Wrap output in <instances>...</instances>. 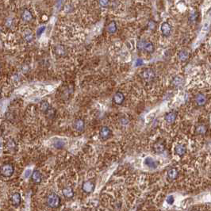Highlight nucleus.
<instances>
[{"label": "nucleus", "instance_id": "obj_1", "mask_svg": "<svg viewBox=\"0 0 211 211\" xmlns=\"http://www.w3.org/2000/svg\"><path fill=\"white\" fill-rule=\"evenodd\" d=\"M47 203L49 207L52 208H56V207H59L60 203V198L58 197V195H56L54 193H52L48 196L47 198Z\"/></svg>", "mask_w": 211, "mask_h": 211}, {"label": "nucleus", "instance_id": "obj_2", "mask_svg": "<svg viewBox=\"0 0 211 211\" xmlns=\"http://www.w3.org/2000/svg\"><path fill=\"white\" fill-rule=\"evenodd\" d=\"M142 79L146 82H152L155 77V73L152 68H145L141 72Z\"/></svg>", "mask_w": 211, "mask_h": 211}, {"label": "nucleus", "instance_id": "obj_3", "mask_svg": "<svg viewBox=\"0 0 211 211\" xmlns=\"http://www.w3.org/2000/svg\"><path fill=\"white\" fill-rule=\"evenodd\" d=\"M137 47L139 49H144L147 53H152L154 51V46L152 42L150 41H141L138 42Z\"/></svg>", "mask_w": 211, "mask_h": 211}, {"label": "nucleus", "instance_id": "obj_4", "mask_svg": "<svg viewBox=\"0 0 211 211\" xmlns=\"http://www.w3.org/2000/svg\"><path fill=\"white\" fill-rule=\"evenodd\" d=\"M14 167L11 164H5L1 167V174L6 177L11 176L14 173Z\"/></svg>", "mask_w": 211, "mask_h": 211}, {"label": "nucleus", "instance_id": "obj_5", "mask_svg": "<svg viewBox=\"0 0 211 211\" xmlns=\"http://www.w3.org/2000/svg\"><path fill=\"white\" fill-rule=\"evenodd\" d=\"M195 103H196L198 107H203V106H205V104L207 103V98L204 94L199 93V94H198V95L195 96Z\"/></svg>", "mask_w": 211, "mask_h": 211}, {"label": "nucleus", "instance_id": "obj_6", "mask_svg": "<svg viewBox=\"0 0 211 211\" xmlns=\"http://www.w3.org/2000/svg\"><path fill=\"white\" fill-rule=\"evenodd\" d=\"M110 136H111V130H110L107 126H103L99 132L100 138L102 141H106V140L109 139Z\"/></svg>", "mask_w": 211, "mask_h": 211}, {"label": "nucleus", "instance_id": "obj_7", "mask_svg": "<svg viewBox=\"0 0 211 211\" xmlns=\"http://www.w3.org/2000/svg\"><path fill=\"white\" fill-rule=\"evenodd\" d=\"M179 176V172L176 168H174V167H172L170 168L168 171H167V179L170 181H173L175 179H176Z\"/></svg>", "mask_w": 211, "mask_h": 211}, {"label": "nucleus", "instance_id": "obj_8", "mask_svg": "<svg viewBox=\"0 0 211 211\" xmlns=\"http://www.w3.org/2000/svg\"><path fill=\"white\" fill-rule=\"evenodd\" d=\"M177 118V114L176 112L171 111L168 112L164 117V119L166 121V122L168 124H173Z\"/></svg>", "mask_w": 211, "mask_h": 211}, {"label": "nucleus", "instance_id": "obj_9", "mask_svg": "<svg viewBox=\"0 0 211 211\" xmlns=\"http://www.w3.org/2000/svg\"><path fill=\"white\" fill-rule=\"evenodd\" d=\"M125 101V96L121 92H117L115 95H114L113 98V102L117 105H121Z\"/></svg>", "mask_w": 211, "mask_h": 211}, {"label": "nucleus", "instance_id": "obj_10", "mask_svg": "<svg viewBox=\"0 0 211 211\" xmlns=\"http://www.w3.org/2000/svg\"><path fill=\"white\" fill-rule=\"evenodd\" d=\"M184 84V79L180 76H176L172 79V85L175 87H181Z\"/></svg>", "mask_w": 211, "mask_h": 211}, {"label": "nucleus", "instance_id": "obj_11", "mask_svg": "<svg viewBox=\"0 0 211 211\" xmlns=\"http://www.w3.org/2000/svg\"><path fill=\"white\" fill-rule=\"evenodd\" d=\"M161 31L164 36L165 37H168L171 34L172 32V26H170L167 22H164L161 26Z\"/></svg>", "mask_w": 211, "mask_h": 211}, {"label": "nucleus", "instance_id": "obj_12", "mask_svg": "<svg viewBox=\"0 0 211 211\" xmlns=\"http://www.w3.org/2000/svg\"><path fill=\"white\" fill-rule=\"evenodd\" d=\"M186 152H187V149L185 145L183 144H177L176 146L175 147V155L179 156H183V155H185Z\"/></svg>", "mask_w": 211, "mask_h": 211}, {"label": "nucleus", "instance_id": "obj_13", "mask_svg": "<svg viewBox=\"0 0 211 211\" xmlns=\"http://www.w3.org/2000/svg\"><path fill=\"white\" fill-rule=\"evenodd\" d=\"M83 190L87 193H91L95 190V183L90 182V181L85 182L83 185Z\"/></svg>", "mask_w": 211, "mask_h": 211}, {"label": "nucleus", "instance_id": "obj_14", "mask_svg": "<svg viewBox=\"0 0 211 211\" xmlns=\"http://www.w3.org/2000/svg\"><path fill=\"white\" fill-rule=\"evenodd\" d=\"M144 164H145L147 167H150V168H156L158 167V165H159L157 161H155L154 159L151 157L146 158V160L144 161Z\"/></svg>", "mask_w": 211, "mask_h": 211}, {"label": "nucleus", "instance_id": "obj_15", "mask_svg": "<svg viewBox=\"0 0 211 211\" xmlns=\"http://www.w3.org/2000/svg\"><path fill=\"white\" fill-rule=\"evenodd\" d=\"M10 202L11 204L14 207H18L20 204L21 202V196L19 195V193H14V195H12L11 198H10Z\"/></svg>", "mask_w": 211, "mask_h": 211}, {"label": "nucleus", "instance_id": "obj_16", "mask_svg": "<svg viewBox=\"0 0 211 211\" xmlns=\"http://www.w3.org/2000/svg\"><path fill=\"white\" fill-rule=\"evenodd\" d=\"M154 150H155V153H164L165 150L164 144L161 141H157L154 144Z\"/></svg>", "mask_w": 211, "mask_h": 211}, {"label": "nucleus", "instance_id": "obj_17", "mask_svg": "<svg viewBox=\"0 0 211 211\" xmlns=\"http://www.w3.org/2000/svg\"><path fill=\"white\" fill-rule=\"evenodd\" d=\"M21 19L25 21H30L33 19V15L29 10H24L21 13Z\"/></svg>", "mask_w": 211, "mask_h": 211}, {"label": "nucleus", "instance_id": "obj_18", "mask_svg": "<svg viewBox=\"0 0 211 211\" xmlns=\"http://www.w3.org/2000/svg\"><path fill=\"white\" fill-rule=\"evenodd\" d=\"M207 125H203V124H201V125H198L196 128V132H197L198 134L199 135H205L207 134Z\"/></svg>", "mask_w": 211, "mask_h": 211}, {"label": "nucleus", "instance_id": "obj_19", "mask_svg": "<svg viewBox=\"0 0 211 211\" xmlns=\"http://www.w3.org/2000/svg\"><path fill=\"white\" fill-rule=\"evenodd\" d=\"M84 126H85V124H84V121L81 119H79L77 120L75 123L74 127L75 129L77 130V131H83L84 130Z\"/></svg>", "mask_w": 211, "mask_h": 211}, {"label": "nucleus", "instance_id": "obj_20", "mask_svg": "<svg viewBox=\"0 0 211 211\" xmlns=\"http://www.w3.org/2000/svg\"><path fill=\"white\" fill-rule=\"evenodd\" d=\"M63 195H64L66 198H72L73 197L74 195V193H73V190L71 187H65L62 190Z\"/></svg>", "mask_w": 211, "mask_h": 211}, {"label": "nucleus", "instance_id": "obj_21", "mask_svg": "<svg viewBox=\"0 0 211 211\" xmlns=\"http://www.w3.org/2000/svg\"><path fill=\"white\" fill-rule=\"evenodd\" d=\"M107 31L110 33H114L117 31V24L115 21H111L110 22L109 25L107 26Z\"/></svg>", "mask_w": 211, "mask_h": 211}, {"label": "nucleus", "instance_id": "obj_22", "mask_svg": "<svg viewBox=\"0 0 211 211\" xmlns=\"http://www.w3.org/2000/svg\"><path fill=\"white\" fill-rule=\"evenodd\" d=\"M179 59L181 60V61H186L187 60L188 58H189V53H188L187 51L186 50H182V51L179 52Z\"/></svg>", "mask_w": 211, "mask_h": 211}, {"label": "nucleus", "instance_id": "obj_23", "mask_svg": "<svg viewBox=\"0 0 211 211\" xmlns=\"http://www.w3.org/2000/svg\"><path fill=\"white\" fill-rule=\"evenodd\" d=\"M32 179L36 183H39L41 182V175L39 173V172H37V171L33 172L32 175Z\"/></svg>", "mask_w": 211, "mask_h": 211}, {"label": "nucleus", "instance_id": "obj_24", "mask_svg": "<svg viewBox=\"0 0 211 211\" xmlns=\"http://www.w3.org/2000/svg\"><path fill=\"white\" fill-rule=\"evenodd\" d=\"M56 53L57 55H60V56H63L66 53V50L63 46H57L56 49Z\"/></svg>", "mask_w": 211, "mask_h": 211}, {"label": "nucleus", "instance_id": "obj_25", "mask_svg": "<svg viewBox=\"0 0 211 211\" xmlns=\"http://www.w3.org/2000/svg\"><path fill=\"white\" fill-rule=\"evenodd\" d=\"M98 3L101 7H106L109 5L110 0H98Z\"/></svg>", "mask_w": 211, "mask_h": 211}, {"label": "nucleus", "instance_id": "obj_26", "mask_svg": "<svg viewBox=\"0 0 211 211\" xmlns=\"http://www.w3.org/2000/svg\"><path fill=\"white\" fill-rule=\"evenodd\" d=\"M25 38H26V40L27 41H32L33 40V34L32 33H26V35H25Z\"/></svg>", "mask_w": 211, "mask_h": 211}, {"label": "nucleus", "instance_id": "obj_27", "mask_svg": "<svg viewBox=\"0 0 211 211\" xmlns=\"http://www.w3.org/2000/svg\"><path fill=\"white\" fill-rule=\"evenodd\" d=\"M166 201H167V202L169 205L173 204V202H174V197L172 196V195H169V196L167 198V200H166Z\"/></svg>", "mask_w": 211, "mask_h": 211}, {"label": "nucleus", "instance_id": "obj_28", "mask_svg": "<svg viewBox=\"0 0 211 211\" xmlns=\"http://www.w3.org/2000/svg\"><path fill=\"white\" fill-rule=\"evenodd\" d=\"M44 30H45V27H44V26H41V27H40V28L37 30V36H38V37H39V36H41L42 33L44 31Z\"/></svg>", "mask_w": 211, "mask_h": 211}, {"label": "nucleus", "instance_id": "obj_29", "mask_svg": "<svg viewBox=\"0 0 211 211\" xmlns=\"http://www.w3.org/2000/svg\"><path fill=\"white\" fill-rule=\"evenodd\" d=\"M6 25H7V26H8V27L12 26V25H13V20H12L11 19H8L7 21H6Z\"/></svg>", "mask_w": 211, "mask_h": 211}, {"label": "nucleus", "instance_id": "obj_30", "mask_svg": "<svg viewBox=\"0 0 211 211\" xmlns=\"http://www.w3.org/2000/svg\"><path fill=\"white\" fill-rule=\"evenodd\" d=\"M30 173H31V171L30 170H27L26 172V175H25V178H28L30 176Z\"/></svg>", "mask_w": 211, "mask_h": 211}, {"label": "nucleus", "instance_id": "obj_31", "mask_svg": "<svg viewBox=\"0 0 211 211\" xmlns=\"http://www.w3.org/2000/svg\"><path fill=\"white\" fill-rule=\"evenodd\" d=\"M0 145H1V143H0Z\"/></svg>", "mask_w": 211, "mask_h": 211}]
</instances>
